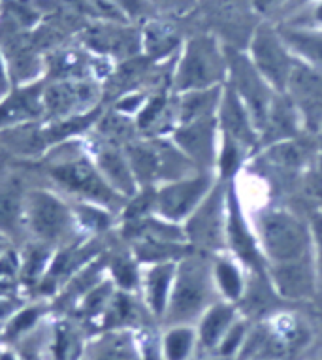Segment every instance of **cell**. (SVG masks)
I'll return each instance as SVG.
<instances>
[{
    "label": "cell",
    "mask_w": 322,
    "mask_h": 360,
    "mask_svg": "<svg viewBox=\"0 0 322 360\" xmlns=\"http://www.w3.org/2000/svg\"><path fill=\"white\" fill-rule=\"evenodd\" d=\"M21 165L29 168L34 184L57 191L68 200L93 202L117 215H121L127 204L98 172L89 153L85 136L57 143L41 159Z\"/></svg>",
    "instance_id": "obj_1"
},
{
    "label": "cell",
    "mask_w": 322,
    "mask_h": 360,
    "mask_svg": "<svg viewBox=\"0 0 322 360\" xmlns=\"http://www.w3.org/2000/svg\"><path fill=\"white\" fill-rule=\"evenodd\" d=\"M25 234L55 251L79 242L83 236L68 198L46 185L32 184L25 204Z\"/></svg>",
    "instance_id": "obj_2"
},
{
    "label": "cell",
    "mask_w": 322,
    "mask_h": 360,
    "mask_svg": "<svg viewBox=\"0 0 322 360\" xmlns=\"http://www.w3.org/2000/svg\"><path fill=\"white\" fill-rule=\"evenodd\" d=\"M228 70V60L215 38L196 36L185 44L181 59L177 63L174 85L181 93L217 87Z\"/></svg>",
    "instance_id": "obj_3"
},
{
    "label": "cell",
    "mask_w": 322,
    "mask_h": 360,
    "mask_svg": "<svg viewBox=\"0 0 322 360\" xmlns=\"http://www.w3.org/2000/svg\"><path fill=\"white\" fill-rule=\"evenodd\" d=\"M211 279L207 262L198 257H185L176 266V278L172 285L170 300L165 319L181 325L194 319L210 298Z\"/></svg>",
    "instance_id": "obj_4"
},
{
    "label": "cell",
    "mask_w": 322,
    "mask_h": 360,
    "mask_svg": "<svg viewBox=\"0 0 322 360\" xmlns=\"http://www.w3.org/2000/svg\"><path fill=\"white\" fill-rule=\"evenodd\" d=\"M104 89L96 79H53L44 85V121H65L104 106Z\"/></svg>",
    "instance_id": "obj_5"
},
{
    "label": "cell",
    "mask_w": 322,
    "mask_h": 360,
    "mask_svg": "<svg viewBox=\"0 0 322 360\" xmlns=\"http://www.w3.org/2000/svg\"><path fill=\"white\" fill-rule=\"evenodd\" d=\"M258 232L262 238L264 251L276 264H290L307 259V231L290 213L281 210L264 213Z\"/></svg>",
    "instance_id": "obj_6"
},
{
    "label": "cell",
    "mask_w": 322,
    "mask_h": 360,
    "mask_svg": "<svg viewBox=\"0 0 322 360\" xmlns=\"http://www.w3.org/2000/svg\"><path fill=\"white\" fill-rule=\"evenodd\" d=\"M34 179L25 165H8L0 172V234L13 245L27 240L25 234V204Z\"/></svg>",
    "instance_id": "obj_7"
},
{
    "label": "cell",
    "mask_w": 322,
    "mask_h": 360,
    "mask_svg": "<svg viewBox=\"0 0 322 360\" xmlns=\"http://www.w3.org/2000/svg\"><path fill=\"white\" fill-rule=\"evenodd\" d=\"M292 51L283 40L279 30L268 25L258 27L251 44V63L266 82L283 93L287 91L288 77L294 66Z\"/></svg>",
    "instance_id": "obj_8"
},
{
    "label": "cell",
    "mask_w": 322,
    "mask_h": 360,
    "mask_svg": "<svg viewBox=\"0 0 322 360\" xmlns=\"http://www.w3.org/2000/svg\"><path fill=\"white\" fill-rule=\"evenodd\" d=\"M226 60H228L230 76H232V89L247 108L252 124L257 129H266L271 108L268 82L258 74L251 59H247L245 55L228 53Z\"/></svg>",
    "instance_id": "obj_9"
},
{
    "label": "cell",
    "mask_w": 322,
    "mask_h": 360,
    "mask_svg": "<svg viewBox=\"0 0 322 360\" xmlns=\"http://www.w3.org/2000/svg\"><path fill=\"white\" fill-rule=\"evenodd\" d=\"M85 143H87V149L93 157L94 165L102 174V177L108 181V185L123 196L124 200L132 198L140 191V185L136 181L134 172L130 168L123 146L96 136L93 130L85 136Z\"/></svg>",
    "instance_id": "obj_10"
},
{
    "label": "cell",
    "mask_w": 322,
    "mask_h": 360,
    "mask_svg": "<svg viewBox=\"0 0 322 360\" xmlns=\"http://www.w3.org/2000/svg\"><path fill=\"white\" fill-rule=\"evenodd\" d=\"M210 187L211 179L207 176L188 177V179L183 177L177 181L160 185L155 198V213L168 223L188 219L207 196Z\"/></svg>",
    "instance_id": "obj_11"
},
{
    "label": "cell",
    "mask_w": 322,
    "mask_h": 360,
    "mask_svg": "<svg viewBox=\"0 0 322 360\" xmlns=\"http://www.w3.org/2000/svg\"><path fill=\"white\" fill-rule=\"evenodd\" d=\"M83 38L89 49L102 59L129 60L141 51V30H136L130 23L100 19L83 30Z\"/></svg>",
    "instance_id": "obj_12"
},
{
    "label": "cell",
    "mask_w": 322,
    "mask_h": 360,
    "mask_svg": "<svg viewBox=\"0 0 322 360\" xmlns=\"http://www.w3.org/2000/svg\"><path fill=\"white\" fill-rule=\"evenodd\" d=\"M44 85L46 79L13 85L0 96V132L44 121Z\"/></svg>",
    "instance_id": "obj_13"
},
{
    "label": "cell",
    "mask_w": 322,
    "mask_h": 360,
    "mask_svg": "<svg viewBox=\"0 0 322 360\" xmlns=\"http://www.w3.org/2000/svg\"><path fill=\"white\" fill-rule=\"evenodd\" d=\"M287 89L290 101L304 113L305 121L313 129L322 124V70L296 59Z\"/></svg>",
    "instance_id": "obj_14"
},
{
    "label": "cell",
    "mask_w": 322,
    "mask_h": 360,
    "mask_svg": "<svg viewBox=\"0 0 322 360\" xmlns=\"http://www.w3.org/2000/svg\"><path fill=\"white\" fill-rule=\"evenodd\" d=\"M226 224L223 219V196L221 189L207 193L202 204L188 217L185 236L204 249H217L223 243Z\"/></svg>",
    "instance_id": "obj_15"
},
{
    "label": "cell",
    "mask_w": 322,
    "mask_h": 360,
    "mask_svg": "<svg viewBox=\"0 0 322 360\" xmlns=\"http://www.w3.org/2000/svg\"><path fill=\"white\" fill-rule=\"evenodd\" d=\"M176 266L174 262H158V264H147L146 270H141L140 287L143 290L147 309L155 317H165L172 285L176 278Z\"/></svg>",
    "instance_id": "obj_16"
},
{
    "label": "cell",
    "mask_w": 322,
    "mask_h": 360,
    "mask_svg": "<svg viewBox=\"0 0 322 360\" xmlns=\"http://www.w3.org/2000/svg\"><path fill=\"white\" fill-rule=\"evenodd\" d=\"M87 343H83L82 326L74 315H63L49 325V360H79Z\"/></svg>",
    "instance_id": "obj_17"
},
{
    "label": "cell",
    "mask_w": 322,
    "mask_h": 360,
    "mask_svg": "<svg viewBox=\"0 0 322 360\" xmlns=\"http://www.w3.org/2000/svg\"><path fill=\"white\" fill-rule=\"evenodd\" d=\"M19 249V262H21V270H19V283L23 287L25 296L29 298L30 292L34 287L41 281L46 276L51 264L55 249L49 245H44L34 240H25Z\"/></svg>",
    "instance_id": "obj_18"
},
{
    "label": "cell",
    "mask_w": 322,
    "mask_h": 360,
    "mask_svg": "<svg viewBox=\"0 0 322 360\" xmlns=\"http://www.w3.org/2000/svg\"><path fill=\"white\" fill-rule=\"evenodd\" d=\"M51 302L40 298H27L18 307V311L4 323V345H13L21 338L44 325L51 315Z\"/></svg>",
    "instance_id": "obj_19"
},
{
    "label": "cell",
    "mask_w": 322,
    "mask_h": 360,
    "mask_svg": "<svg viewBox=\"0 0 322 360\" xmlns=\"http://www.w3.org/2000/svg\"><path fill=\"white\" fill-rule=\"evenodd\" d=\"M219 115H221V123H223L228 138H232L234 142L243 143V146L255 143V132H252L255 124L251 121V115L232 87L224 89L223 96H221Z\"/></svg>",
    "instance_id": "obj_20"
},
{
    "label": "cell",
    "mask_w": 322,
    "mask_h": 360,
    "mask_svg": "<svg viewBox=\"0 0 322 360\" xmlns=\"http://www.w3.org/2000/svg\"><path fill=\"white\" fill-rule=\"evenodd\" d=\"M213 127H215L213 117L183 123L181 129H177L174 134L177 148L183 153H187L191 159L207 162L213 157Z\"/></svg>",
    "instance_id": "obj_21"
},
{
    "label": "cell",
    "mask_w": 322,
    "mask_h": 360,
    "mask_svg": "<svg viewBox=\"0 0 322 360\" xmlns=\"http://www.w3.org/2000/svg\"><path fill=\"white\" fill-rule=\"evenodd\" d=\"M226 236H228L230 248L234 249L236 255L240 257L243 262L258 268L260 266V253L252 236L247 231V224L243 221L241 210L238 206L236 196L230 193L228 196V217H226Z\"/></svg>",
    "instance_id": "obj_22"
},
{
    "label": "cell",
    "mask_w": 322,
    "mask_h": 360,
    "mask_svg": "<svg viewBox=\"0 0 322 360\" xmlns=\"http://www.w3.org/2000/svg\"><path fill=\"white\" fill-rule=\"evenodd\" d=\"M138 351L130 334L124 330H112L87 343L79 360H136Z\"/></svg>",
    "instance_id": "obj_23"
},
{
    "label": "cell",
    "mask_w": 322,
    "mask_h": 360,
    "mask_svg": "<svg viewBox=\"0 0 322 360\" xmlns=\"http://www.w3.org/2000/svg\"><path fill=\"white\" fill-rule=\"evenodd\" d=\"M70 204L83 236L104 238L105 234H110L115 229V221H117L119 215L113 213L112 210L83 200H70Z\"/></svg>",
    "instance_id": "obj_24"
},
{
    "label": "cell",
    "mask_w": 322,
    "mask_h": 360,
    "mask_svg": "<svg viewBox=\"0 0 322 360\" xmlns=\"http://www.w3.org/2000/svg\"><path fill=\"white\" fill-rule=\"evenodd\" d=\"M276 283L285 296L290 298H304L313 292L315 287V274L311 270L309 260H298L290 264H277Z\"/></svg>",
    "instance_id": "obj_25"
},
{
    "label": "cell",
    "mask_w": 322,
    "mask_h": 360,
    "mask_svg": "<svg viewBox=\"0 0 322 360\" xmlns=\"http://www.w3.org/2000/svg\"><path fill=\"white\" fill-rule=\"evenodd\" d=\"M140 262L134 259L132 251H110L108 249V278L112 279L117 290L124 292H134L140 287L141 270Z\"/></svg>",
    "instance_id": "obj_26"
},
{
    "label": "cell",
    "mask_w": 322,
    "mask_h": 360,
    "mask_svg": "<svg viewBox=\"0 0 322 360\" xmlns=\"http://www.w3.org/2000/svg\"><path fill=\"white\" fill-rule=\"evenodd\" d=\"M221 89L211 87L204 91H191L185 93V98L181 102V123H193L198 119L211 117L213 110H217L221 104Z\"/></svg>",
    "instance_id": "obj_27"
},
{
    "label": "cell",
    "mask_w": 322,
    "mask_h": 360,
    "mask_svg": "<svg viewBox=\"0 0 322 360\" xmlns=\"http://www.w3.org/2000/svg\"><path fill=\"white\" fill-rule=\"evenodd\" d=\"M281 36L290 51H296L300 57H304V60H307V65L322 70V34L283 30Z\"/></svg>",
    "instance_id": "obj_28"
},
{
    "label": "cell",
    "mask_w": 322,
    "mask_h": 360,
    "mask_svg": "<svg viewBox=\"0 0 322 360\" xmlns=\"http://www.w3.org/2000/svg\"><path fill=\"white\" fill-rule=\"evenodd\" d=\"M232 321H234V307L226 304L211 307L200 325V340L204 342L205 347H213L230 330L228 326L232 325Z\"/></svg>",
    "instance_id": "obj_29"
},
{
    "label": "cell",
    "mask_w": 322,
    "mask_h": 360,
    "mask_svg": "<svg viewBox=\"0 0 322 360\" xmlns=\"http://www.w3.org/2000/svg\"><path fill=\"white\" fill-rule=\"evenodd\" d=\"M177 38L170 30V27L158 23V21H147L141 30V49L146 51L149 59H158L162 55L170 53Z\"/></svg>",
    "instance_id": "obj_30"
},
{
    "label": "cell",
    "mask_w": 322,
    "mask_h": 360,
    "mask_svg": "<svg viewBox=\"0 0 322 360\" xmlns=\"http://www.w3.org/2000/svg\"><path fill=\"white\" fill-rule=\"evenodd\" d=\"M193 332L185 326L172 328L162 340V353L166 360H187L193 351Z\"/></svg>",
    "instance_id": "obj_31"
},
{
    "label": "cell",
    "mask_w": 322,
    "mask_h": 360,
    "mask_svg": "<svg viewBox=\"0 0 322 360\" xmlns=\"http://www.w3.org/2000/svg\"><path fill=\"white\" fill-rule=\"evenodd\" d=\"M215 278H217L219 287L228 298L236 300L240 298L241 290H243V281L234 264H230L228 260H219L215 264Z\"/></svg>",
    "instance_id": "obj_32"
},
{
    "label": "cell",
    "mask_w": 322,
    "mask_h": 360,
    "mask_svg": "<svg viewBox=\"0 0 322 360\" xmlns=\"http://www.w3.org/2000/svg\"><path fill=\"white\" fill-rule=\"evenodd\" d=\"M110 2H112L113 6L117 8L119 12L123 13L129 21L143 19L147 18V15L155 13V10L147 4L146 0H110Z\"/></svg>",
    "instance_id": "obj_33"
},
{
    "label": "cell",
    "mask_w": 322,
    "mask_h": 360,
    "mask_svg": "<svg viewBox=\"0 0 322 360\" xmlns=\"http://www.w3.org/2000/svg\"><path fill=\"white\" fill-rule=\"evenodd\" d=\"M155 12L181 13L193 6V0H146Z\"/></svg>",
    "instance_id": "obj_34"
},
{
    "label": "cell",
    "mask_w": 322,
    "mask_h": 360,
    "mask_svg": "<svg viewBox=\"0 0 322 360\" xmlns=\"http://www.w3.org/2000/svg\"><path fill=\"white\" fill-rule=\"evenodd\" d=\"M236 166H238V149H236L234 140L228 138L224 143L223 157H221V170L224 176H230L236 170Z\"/></svg>",
    "instance_id": "obj_35"
},
{
    "label": "cell",
    "mask_w": 322,
    "mask_h": 360,
    "mask_svg": "<svg viewBox=\"0 0 322 360\" xmlns=\"http://www.w3.org/2000/svg\"><path fill=\"white\" fill-rule=\"evenodd\" d=\"M241 338H243V325L232 326V328L224 334V342L223 345H221V353L230 354L232 351H236L238 345H240Z\"/></svg>",
    "instance_id": "obj_36"
},
{
    "label": "cell",
    "mask_w": 322,
    "mask_h": 360,
    "mask_svg": "<svg viewBox=\"0 0 322 360\" xmlns=\"http://www.w3.org/2000/svg\"><path fill=\"white\" fill-rule=\"evenodd\" d=\"M27 298H0V325H4Z\"/></svg>",
    "instance_id": "obj_37"
},
{
    "label": "cell",
    "mask_w": 322,
    "mask_h": 360,
    "mask_svg": "<svg viewBox=\"0 0 322 360\" xmlns=\"http://www.w3.org/2000/svg\"><path fill=\"white\" fill-rule=\"evenodd\" d=\"M141 359L143 360H158V349H157V340L153 336H143L141 338Z\"/></svg>",
    "instance_id": "obj_38"
},
{
    "label": "cell",
    "mask_w": 322,
    "mask_h": 360,
    "mask_svg": "<svg viewBox=\"0 0 322 360\" xmlns=\"http://www.w3.org/2000/svg\"><path fill=\"white\" fill-rule=\"evenodd\" d=\"M283 0H255V8L258 12H270L276 6H279Z\"/></svg>",
    "instance_id": "obj_39"
},
{
    "label": "cell",
    "mask_w": 322,
    "mask_h": 360,
    "mask_svg": "<svg viewBox=\"0 0 322 360\" xmlns=\"http://www.w3.org/2000/svg\"><path fill=\"white\" fill-rule=\"evenodd\" d=\"M0 360H19V356L12 347L4 345V347L0 349Z\"/></svg>",
    "instance_id": "obj_40"
},
{
    "label": "cell",
    "mask_w": 322,
    "mask_h": 360,
    "mask_svg": "<svg viewBox=\"0 0 322 360\" xmlns=\"http://www.w3.org/2000/svg\"><path fill=\"white\" fill-rule=\"evenodd\" d=\"M12 245H13V243L10 242L6 236H2V234H0V255L4 253L8 248H12Z\"/></svg>",
    "instance_id": "obj_41"
},
{
    "label": "cell",
    "mask_w": 322,
    "mask_h": 360,
    "mask_svg": "<svg viewBox=\"0 0 322 360\" xmlns=\"http://www.w3.org/2000/svg\"><path fill=\"white\" fill-rule=\"evenodd\" d=\"M315 18H316V21H321V23H322V2H321V4H318V6H316Z\"/></svg>",
    "instance_id": "obj_42"
},
{
    "label": "cell",
    "mask_w": 322,
    "mask_h": 360,
    "mask_svg": "<svg viewBox=\"0 0 322 360\" xmlns=\"http://www.w3.org/2000/svg\"><path fill=\"white\" fill-rule=\"evenodd\" d=\"M315 226H316V232H318V236H321V242H322V217L316 221Z\"/></svg>",
    "instance_id": "obj_43"
},
{
    "label": "cell",
    "mask_w": 322,
    "mask_h": 360,
    "mask_svg": "<svg viewBox=\"0 0 322 360\" xmlns=\"http://www.w3.org/2000/svg\"><path fill=\"white\" fill-rule=\"evenodd\" d=\"M4 345V325H0V347Z\"/></svg>",
    "instance_id": "obj_44"
},
{
    "label": "cell",
    "mask_w": 322,
    "mask_h": 360,
    "mask_svg": "<svg viewBox=\"0 0 322 360\" xmlns=\"http://www.w3.org/2000/svg\"><path fill=\"white\" fill-rule=\"evenodd\" d=\"M318 268H321V285H322V248H321V257H318Z\"/></svg>",
    "instance_id": "obj_45"
},
{
    "label": "cell",
    "mask_w": 322,
    "mask_h": 360,
    "mask_svg": "<svg viewBox=\"0 0 322 360\" xmlns=\"http://www.w3.org/2000/svg\"><path fill=\"white\" fill-rule=\"evenodd\" d=\"M0 157H4V155H2V153H0Z\"/></svg>",
    "instance_id": "obj_46"
},
{
    "label": "cell",
    "mask_w": 322,
    "mask_h": 360,
    "mask_svg": "<svg viewBox=\"0 0 322 360\" xmlns=\"http://www.w3.org/2000/svg\"><path fill=\"white\" fill-rule=\"evenodd\" d=\"M2 347H4V345H2ZM2 347H0V349H2Z\"/></svg>",
    "instance_id": "obj_47"
}]
</instances>
